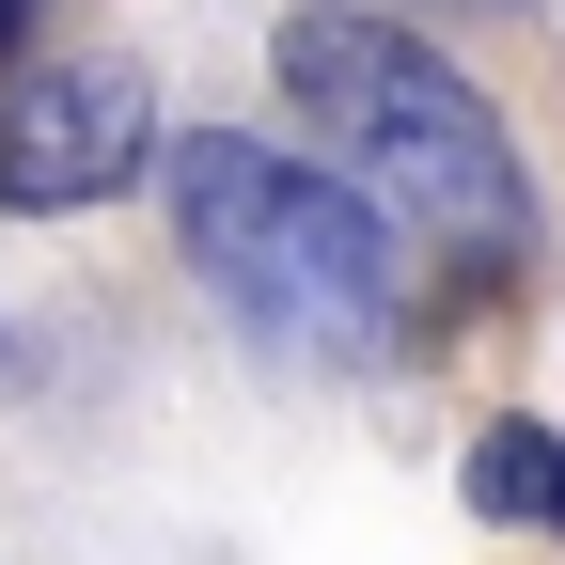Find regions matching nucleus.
Instances as JSON below:
<instances>
[{
  "label": "nucleus",
  "mask_w": 565,
  "mask_h": 565,
  "mask_svg": "<svg viewBox=\"0 0 565 565\" xmlns=\"http://www.w3.org/2000/svg\"><path fill=\"white\" fill-rule=\"evenodd\" d=\"M267 63H282V110H299L315 173L362 204L377 236L456 252L471 282H503V267L534 252V173H519L503 110H487V95H471V63H440L408 17L299 0V17L267 32Z\"/></svg>",
  "instance_id": "f257e3e1"
},
{
  "label": "nucleus",
  "mask_w": 565,
  "mask_h": 565,
  "mask_svg": "<svg viewBox=\"0 0 565 565\" xmlns=\"http://www.w3.org/2000/svg\"><path fill=\"white\" fill-rule=\"evenodd\" d=\"M141 173H158V221H173L189 282H204L252 345L330 362V377H362V362L408 345V252H393L315 158H282V141H252V126H158Z\"/></svg>",
  "instance_id": "f03ea898"
},
{
  "label": "nucleus",
  "mask_w": 565,
  "mask_h": 565,
  "mask_svg": "<svg viewBox=\"0 0 565 565\" xmlns=\"http://www.w3.org/2000/svg\"><path fill=\"white\" fill-rule=\"evenodd\" d=\"M141 158H158L141 63H0V221H79L141 189Z\"/></svg>",
  "instance_id": "7ed1b4c3"
},
{
  "label": "nucleus",
  "mask_w": 565,
  "mask_h": 565,
  "mask_svg": "<svg viewBox=\"0 0 565 565\" xmlns=\"http://www.w3.org/2000/svg\"><path fill=\"white\" fill-rule=\"evenodd\" d=\"M471 519L565 550V424H550V408H519V424H487V440H471Z\"/></svg>",
  "instance_id": "20e7f679"
},
{
  "label": "nucleus",
  "mask_w": 565,
  "mask_h": 565,
  "mask_svg": "<svg viewBox=\"0 0 565 565\" xmlns=\"http://www.w3.org/2000/svg\"><path fill=\"white\" fill-rule=\"evenodd\" d=\"M362 17H408L424 32V17H519V0H362Z\"/></svg>",
  "instance_id": "39448f33"
},
{
  "label": "nucleus",
  "mask_w": 565,
  "mask_h": 565,
  "mask_svg": "<svg viewBox=\"0 0 565 565\" xmlns=\"http://www.w3.org/2000/svg\"><path fill=\"white\" fill-rule=\"evenodd\" d=\"M17 17H32V0H0V47H17Z\"/></svg>",
  "instance_id": "423d86ee"
}]
</instances>
